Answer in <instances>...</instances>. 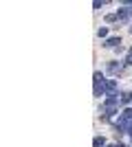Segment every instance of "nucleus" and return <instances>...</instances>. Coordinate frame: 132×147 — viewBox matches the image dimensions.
Instances as JSON below:
<instances>
[]
</instances>
